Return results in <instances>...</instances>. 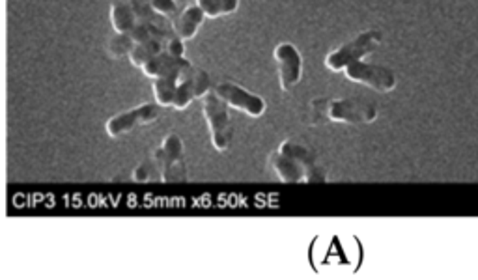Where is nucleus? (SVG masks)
I'll return each instance as SVG.
<instances>
[{"label": "nucleus", "instance_id": "obj_1", "mask_svg": "<svg viewBox=\"0 0 478 280\" xmlns=\"http://www.w3.org/2000/svg\"><path fill=\"white\" fill-rule=\"evenodd\" d=\"M202 112L209 129L211 146L217 152H227L232 142V120L228 114V105L213 90L202 98Z\"/></svg>", "mask_w": 478, "mask_h": 280}, {"label": "nucleus", "instance_id": "obj_2", "mask_svg": "<svg viewBox=\"0 0 478 280\" xmlns=\"http://www.w3.org/2000/svg\"><path fill=\"white\" fill-rule=\"evenodd\" d=\"M381 43L380 30H366L353 37L351 42L344 43L338 49L331 51L325 56V67L333 73H340L346 67L351 66L353 62L362 60L364 56L372 55Z\"/></svg>", "mask_w": 478, "mask_h": 280}, {"label": "nucleus", "instance_id": "obj_3", "mask_svg": "<svg viewBox=\"0 0 478 280\" xmlns=\"http://www.w3.org/2000/svg\"><path fill=\"white\" fill-rule=\"evenodd\" d=\"M155 165L159 168L161 182H185L187 166H185L184 140L178 134H166L161 146L152 153Z\"/></svg>", "mask_w": 478, "mask_h": 280}, {"label": "nucleus", "instance_id": "obj_4", "mask_svg": "<svg viewBox=\"0 0 478 280\" xmlns=\"http://www.w3.org/2000/svg\"><path fill=\"white\" fill-rule=\"evenodd\" d=\"M346 79L357 85H364L375 91H393L396 88V75L393 69L378 64H368V62H353L351 66L344 69Z\"/></svg>", "mask_w": 478, "mask_h": 280}, {"label": "nucleus", "instance_id": "obj_5", "mask_svg": "<svg viewBox=\"0 0 478 280\" xmlns=\"http://www.w3.org/2000/svg\"><path fill=\"white\" fill-rule=\"evenodd\" d=\"M327 116H329V122L353 123V125L372 123L378 118V107L362 99H329Z\"/></svg>", "mask_w": 478, "mask_h": 280}, {"label": "nucleus", "instance_id": "obj_6", "mask_svg": "<svg viewBox=\"0 0 478 280\" xmlns=\"http://www.w3.org/2000/svg\"><path fill=\"white\" fill-rule=\"evenodd\" d=\"M161 116V105L154 103H144L139 105L136 109L125 110V112H120V114L112 116L111 120L105 125V131L111 139H116V137H122V134H127L131 131H135L136 128H142V125H150L159 120Z\"/></svg>", "mask_w": 478, "mask_h": 280}, {"label": "nucleus", "instance_id": "obj_7", "mask_svg": "<svg viewBox=\"0 0 478 280\" xmlns=\"http://www.w3.org/2000/svg\"><path fill=\"white\" fill-rule=\"evenodd\" d=\"M213 91L228 107L241 110V112H245L251 118H260L265 112V109H267L264 98H260L256 94H252V91H249L243 86L230 82V80L219 82L213 88Z\"/></svg>", "mask_w": 478, "mask_h": 280}, {"label": "nucleus", "instance_id": "obj_8", "mask_svg": "<svg viewBox=\"0 0 478 280\" xmlns=\"http://www.w3.org/2000/svg\"><path fill=\"white\" fill-rule=\"evenodd\" d=\"M278 152L294 159L295 163L303 168V172H305V183L327 182V176H329L327 168L321 165V161L316 155V152L310 150L308 146H305L303 142L295 139H286L284 142H281Z\"/></svg>", "mask_w": 478, "mask_h": 280}, {"label": "nucleus", "instance_id": "obj_9", "mask_svg": "<svg viewBox=\"0 0 478 280\" xmlns=\"http://www.w3.org/2000/svg\"><path fill=\"white\" fill-rule=\"evenodd\" d=\"M275 62L278 69V85L282 91L292 90L295 85H299L303 77V56L297 51L294 43H278L275 47Z\"/></svg>", "mask_w": 478, "mask_h": 280}, {"label": "nucleus", "instance_id": "obj_10", "mask_svg": "<svg viewBox=\"0 0 478 280\" xmlns=\"http://www.w3.org/2000/svg\"><path fill=\"white\" fill-rule=\"evenodd\" d=\"M209 91H211V80H209L208 71L197 66H191L189 69H185V73L179 79L172 107L178 110L187 109L195 99H202Z\"/></svg>", "mask_w": 478, "mask_h": 280}, {"label": "nucleus", "instance_id": "obj_11", "mask_svg": "<svg viewBox=\"0 0 478 280\" xmlns=\"http://www.w3.org/2000/svg\"><path fill=\"white\" fill-rule=\"evenodd\" d=\"M191 62L185 58V56H174L170 55L168 51H163L157 56H154L152 60L146 62L144 66L141 67L144 75L148 79H161V77H166V75L174 73V71H182L185 67H189Z\"/></svg>", "mask_w": 478, "mask_h": 280}, {"label": "nucleus", "instance_id": "obj_12", "mask_svg": "<svg viewBox=\"0 0 478 280\" xmlns=\"http://www.w3.org/2000/svg\"><path fill=\"white\" fill-rule=\"evenodd\" d=\"M204 19H206V13L197 2L195 4H189L185 8L184 12L179 13L178 17L174 19L172 23V28H174V34L178 37H182L184 42L191 40V37L197 36L198 28L202 26Z\"/></svg>", "mask_w": 478, "mask_h": 280}, {"label": "nucleus", "instance_id": "obj_13", "mask_svg": "<svg viewBox=\"0 0 478 280\" xmlns=\"http://www.w3.org/2000/svg\"><path fill=\"white\" fill-rule=\"evenodd\" d=\"M269 165H271V168L275 170L276 177H278L281 182L305 183V172H303V168L295 163L294 159L288 157V155H284V153H281L278 150L269 155Z\"/></svg>", "mask_w": 478, "mask_h": 280}, {"label": "nucleus", "instance_id": "obj_14", "mask_svg": "<svg viewBox=\"0 0 478 280\" xmlns=\"http://www.w3.org/2000/svg\"><path fill=\"white\" fill-rule=\"evenodd\" d=\"M191 66H193V64H191ZM189 67H185V69H189ZM185 69H182V71H174V73L166 75V77H161V79H154V96L157 105H161V107H172V105H174V98H176L179 79H182V75L185 73Z\"/></svg>", "mask_w": 478, "mask_h": 280}, {"label": "nucleus", "instance_id": "obj_15", "mask_svg": "<svg viewBox=\"0 0 478 280\" xmlns=\"http://www.w3.org/2000/svg\"><path fill=\"white\" fill-rule=\"evenodd\" d=\"M111 23L116 34H127L136 25V17L127 2L112 0L111 2Z\"/></svg>", "mask_w": 478, "mask_h": 280}, {"label": "nucleus", "instance_id": "obj_16", "mask_svg": "<svg viewBox=\"0 0 478 280\" xmlns=\"http://www.w3.org/2000/svg\"><path fill=\"white\" fill-rule=\"evenodd\" d=\"M127 2L129 8L133 10L136 17V23H150V25L159 26V28H165V30H174L172 26H168L166 23V17H163L161 13H157L154 8L150 6L148 0H123Z\"/></svg>", "mask_w": 478, "mask_h": 280}, {"label": "nucleus", "instance_id": "obj_17", "mask_svg": "<svg viewBox=\"0 0 478 280\" xmlns=\"http://www.w3.org/2000/svg\"><path fill=\"white\" fill-rule=\"evenodd\" d=\"M165 51V43L157 42V40H148V42H142L139 45L133 47V51L129 53V62L131 66L142 67L146 62H150L154 56H157L159 53Z\"/></svg>", "mask_w": 478, "mask_h": 280}, {"label": "nucleus", "instance_id": "obj_18", "mask_svg": "<svg viewBox=\"0 0 478 280\" xmlns=\"http://www.w3.org/2000/svg\"><path fill=\"white\" fill-rule=\"evenodd\" d=\"M327 107H329V99L318 98L310 101V103L303 109L301 116H303V122L308 123V125H324V123L329 122V116H327Z\"/></svg>", "mask_w": 478, "mask_h": 280}, {"label": "nucleus", "instance_id": "obj_19", "mask_svg": "<svg viewBox=\"0 0 478 280\" xmlns=\"http://www.w3.org/2000/svg\"><path fill=\"white\" fill-rule=\"evenodd\" d=\"M197 4L204 10L206 17H222L230 15L239 8V0H197Z\"/></svg>", "mask_w": 478, "mask_h": 280}, {"label": "nucleus", "instance_id": "obj_20", "mask_svg": "<svg viewBox=\"0 0 478 280\" xmlns=\"http://www.w3.org/2000/svg\"><path fill=\"white\" fill-rule=\"evenodd\" d=\"M135 47V42L131 40L129 34H114L109 40L107 45V53L111 58H122V56H129V53Z\"/></svg>", "mask_w": 478, "mask_h": 280}, {"label": "nucleus", "instance_id": "obj_21", "mask_svg": "<svg viewBox=\"0 0 478 280\" xmlns=\"http://www.w3.org/2000/svg\"><path fill=\"white\" fill-rule=\"evenodd\" d=\"M131 177H133V182H139V183L155 182V180H159L161 182L159 168H157V165H155L154 157H148V159H144L142 163H139V165L133 168Z\"/></svg>", "mask_w": 478, "mask_h": 280}, {"label": "nucleus", "instance_id": "obj_22", "mask_svg": "<svg viewBox=\"0 0 478 280\" xmlns=\"http://www.w3.org/2000/svg\"><path fill=\"white\" fill-rule=\"evenodd\" d=\"M148 2H150V6L154 8L155 12L161 13L166 19L178 13V6H176L174 0H148Z\"/></svg>", "mask_w": 478, "mask_h": 280}]
</instances>
